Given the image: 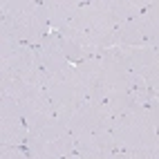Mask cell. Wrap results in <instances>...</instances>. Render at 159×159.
<instances>
[{
    "label": "cell",
    "instance_id": "1",
    "mask_svg": "<svg viewBox=\"0 0 159 159\" xmlns=\"http://www.w3.org/2000/svg\"><path fill=\"white\" fill-rule=\"evenodd\" d=\"M114 29L116 25L110 16V2L94 0V2L81 5L72 23L65 29H61V34L83 45L90 56H103L105 49L114 47Z\"/></svg>",
    "mask_w": 159,
    "mask_h": 159
},
{
    "label": "cell",
    "instance_id": "2",
    "mask_svg": "<svg viewBox=\"0 0 159 159\" xmlns=\"http://www.w3.org/2000/svg\"><path fill=\"white\" fill-rule=\"evenodd\" d=\"M0 36L38 47L52 27L43 2L34 0H5L0 5Z\"/></svg>",
    "mask_w": 159,
    "mask_h": 159
},
{
    "label": "cell",
    "instance_id": "3",
    "mask_svg": "<svg viewBox=\"0 0 159 159\" xmlns=\"http://www.w3.org/2000/svg\"><path fill=\"white\" fill-rule=\"evenodd\" d=\"M112 137L119 150L123 152H139V150H152L157 143V128L148 119L146 105L123 112L112 119Z\"/></svg>",
    "mask_w": 159,
    "mask_h": 159
},
{
    "label": "cell",
    "instance_id": "4",
    "mask_svg": "<svg viewBox=\"0 0 159 159\" xmlns=\"http://www.w3.org/2000/svg\"><path fill=\"white\" fill-rule=\"evenodd\" d=\"M40 70H43V65H40L38 47L0 36V72L11 74L14 79L34 83Z\"/></svg>",
    "mask_w": 159,
    "mask_h": 159
},
{
    "label": "cell",
    "instance_id": "5",
    "mask_svg": "<svg viewBox=\"0 0 159 159\" xmlns=\"http://www.w3.org/2000/svg\"><path fill=\"white\" fill-rule=\"evenodd\" d=\"M45 92H47V99L52 103V112H54V116L61 119L63 123H70V119L76 114V110L88 101L85 88L81 85V81L74 72L67 79L52 81L45 88Z\"/></svg>",
    "mask_w": 159,
    "mask_h": 159
},
{
    "label": "cell",
    "instance_id": "6",
    "mask_svg": "<svg viewBox=\"0 0 159 159\" xmlns=\"http://www.w3.org/2000/svg\"><path fill=\"white\" fill-rule=\"evenodd\" d=\"M0 141L5 146H25L27 141L25 110L9 94H0Z\"/></svg>",
    "mask_w": 159,
    "mask_h": 159
},
{
    "label": "cell",
    "instance_id": "7",
    "mask_svg": "<svg viewBox=\"0 0 159 159\" xmlns=\"http://www.w3.org/2000/svg\"><path fill=\"white\" fill-rule=\"evenodd\" d=\"M67 128L72 137H83L90 132H99V130H112V110L110 103H90L85 101L76 110V114L70 119Z\"/></svg>",
    "mask_w": 159,
    "mask_h": 159
},
{
    "label": "cell",
    "instance_id": "8",
    "mask_svg": "<svg viewBox=\"0 0 159 159\" xmlns=\"http://www.w3.org/2000/svg\"><path fill=\"white\" fill-rule=\"evenodd\" d=\"M74 74L79 76L81 85L85 88L90 103H105L108 88H105V72H103V56H90L88 61L74 65Z\"/></svg>",
    "mask_w": 159,
    "mask_h": 159
},
{
    "label": "cell",
    "instance_id": "9",
    "mask_svg": "<svg viewBox=\"0 0 159 159\" xmlns=\"http://www.w3.org/2000/svg\"><path fill=\"white\" fill-rule=\"evenodd\" d=\"M38 56H40V65H43L45 74L52 81L67 79L74 72V65L65 58V54H63V49L58 45V31H49V34L40 40Z\"/></svg>",
    "mask_w": 159,
    "mask_h": 159
},
{
    "label": "cell",
    "instance_id": "10",
    "mask_svg": "<svg viewBox=\"0 0 159 159\" xmlns=\"http://www.w3.org/2000/svg\"><path fill=\"white\" fill-rule=\"evenodd\" d=\"M128 61L152 92H159V47H125Z\"/></svg>",
    "mask_w": 159,
    "mask_h": 159
},
{
    "label": "cell",
    "instance_id": "11",
    "mask_svg": "<svg viewBox=\"0 0 159 159\" xmlns=\"http://www.w3.org/2000/svg\"><path fill=\"white\" fill-rule=\"evenodd\" d=\"M116 150H119V146L112 137V130H99L76 137V146H74V152L81 155L83 159H105Z\"/></svg>",
    "mask_w": 159,
    "mask_h": 159
},
{
    "label": "cell",
    "instance_id": "12",
    "mask_svg": "<svg viewBox=\"0 0 159 159\" xmlns=\"http://www.w3.org/2000/svg\"><path fill=\"white\" fill-rule=\"evenodd\" d=\"M81 5L83 2H76V0H45L43 7H45V11H47L52 31L65 29L72 23L74 14L81 9Z\"/></svg>",
    "mask_w": 159,
    "mask_h": 159
},
{
    "label": "cell",
    "instance_id": "13",
    "mask_svg": "<svg viewBox=\"0 0 159 159\" xmlns=\"http://www.w3.org/2000/svg\"><path fill=\"white\" fill-rule=\"evenodd\" d=\"M141 16L125 20V23H121L114 29V45H119V47H143V18Z\"/></svg>",
    "mask_w": 159,
    "mask_h": 159
},
{
    "label": "cell",
    "instance_id": "14",
    "mask_svg": "<svg viewBox=\"0 0 159 159\" xmlns=\"http://www.w3.org/2000/svg\"><path fill=\"white\" fill-rule=\"evenodd\" d=\"M143 47H159V0L143 11Z\"/></svg>",
    "mask_w": 159,
    "mask_h": 159
},
{
    "label": "cell",
    "instance_id": "15",
    "mask_svg": "<svg viewBox=\"0 0 159 159\" xmlns=\"http://www.w3.org/2000/svg\"><path fill=\"white\" fill-rule=\"evenodd\" d=\"M58 45H61L63 54H65V58L72 63V65H79V63H83V61H88V58H90V54H88V49H85V47L79 45L76 40H72L70 36L61 34V31H58Z\"/></svg>",
    "mask_w": 159,
    "mask_h": 159
},
{
    "label": "cell",
    "instance_id": "16",
    "mask_svg": "<svg viewBox=\"0 0 159 159\" xmlns=\"http://www.w3.org/2000/svg\"><path fill=\"white\" fill-rule=\"evenodd\" d=\"M0 159H31L25 146H5L0 143Z\"/></svg>",
    "mask_w": 159,
    "mask_h": 159
}]
</instances>
